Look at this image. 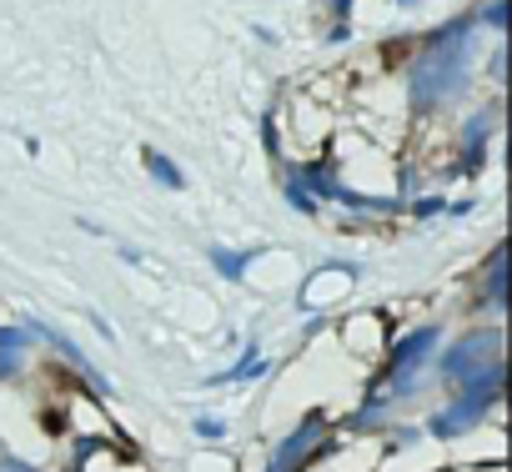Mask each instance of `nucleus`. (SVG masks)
<instances>
[{
    "label": "nucleus",
    "instance_id": "nucleus-1",
    "mask_svg": "<svg viewBox=\"0 0 512 472\" xmlns=\"http://www.w3.org/2000/svg\"><path fill=\"white\" fill-rule=\"evenodd\" d=\"M146 171H151L161 186H171V191H181V186H186V176H181V171L171 166V156H161V151H146Z\"/></svg>",
    "mask_w": 512,
    "mask_h": 472
}]
</instances>
